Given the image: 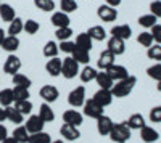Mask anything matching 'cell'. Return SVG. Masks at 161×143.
<instances>
[{
	"label": "cell",
	"instance_id": "cell-1",
	"mask_svg": "<svg viewBox=\"0 0 161 143\" xmlns=\"http://www.w3.org/2000/svg\"><path fill=\"white\" fill-rule=\"evenodd\" d=\"M136 84H137V77L136 76H127L126 79L118 81L111 87V93L116 98H124V97H127L132 92V88L136 87Z\"/></svg>",
	"mask_w": 161,
	"mask_h": 143
},
{
	"label": "cell",
	"instance_id": "cell-2",
	"mask_svg": "<svg viewBox=\"0 0 161 143\" xmlns=\"http://www.w3.org/2000/svg\"><path fill=\"white\" fill-rule=\"evenodd\" d=\"M110 138L116 143H126L130 138V129L126 122L113 124V129L110 132Z\"/></svg>",
	"mask_w": 161,
	"mask_h": 143
},
{
	"label": "cell",
	"instance_id": "cell-3",
	"mask_svg": "<svg viewBox=\"0 0 161 143\" xmlns=\"http://www.w3.org/2000/svg\"><path fill=\"white\" fill-rule=\"evenodd\" d=\"M79 72V63L73 56H66L61 63V76L64 79H74Z\"/></svg>",
	"mask_w": 161,
	"mask_h": 143
},
{
	"label": "cell",
	"instance_id": "cell-4",
	"mask_svg": "<svg viewBox=\"0 0 161 143\" xmlns=\"http://www.w3.org/2000/svg\"><path fill=\"white\" fill-rule=\"evenodd\" d=\"M68 103L76 109L84 106V103H86V87L79 85V87L73 88L69 92V95H68Z\"/></svg>",
	"mask_w": 161,
	"mask_h": 143
},
{
	"label": "cell",
	"instance_id": "cell-5",
	"mask_svg": "<svg viewBox=\"0 0 161 143\" xmlns=\"http://www.w3.org/2000/svg\"><path fill=\"white\" fill-rule=\"evenodd\" d=\"M84 114L87 118H92V119H98L100 116H103V106H100L95 100H86L84 103Z\"/></svg>",
	"mask_w": 161,
	"mask_h": 143
},
{
	"label": "cell",
	"instance_id": "cell-6",
	"mask_svg": "<svg viewBox=\"0 0 161 143\" xmlns=\"http://www.w3.org/2000/svg\"><path fill=\"white\" fill-rule=\"evenodd\" d=\"M97 15L103 23H113L118 19V10L110 5H100L97 10Z\"/></svg>",
	"mask_w": 161,
	"mask_h": 143
},
{
	"label": "cell",
	"instance_id": "cell-7",
	"mask_svg": "<svg viewBox=\"0 0 161 143\" xmlns=\"http://www.w3.org/2000/svg\"><path fill=\"white\" fill-rule=\"evenodd\" d=\"M63 121H64V124H71V125L79 127L80 124L84 122V116H82V113H79L76 108H71V109H66L63 113Z\"/></svg>",
	"mask_w": 161,
	"mask_h": 143
},
{
	"label": "cell",
	"instance_id": "cell-8",
	"mask_svg": "<svg viewBox=\"0 0 161 143\" xmlns=\"http://www.w3.org/2000/svg\"><path fill=\"white\" fill-rule=\"evenodd\" d=\"M39 95L45 103H53V101L58 100L60 92H58V88L55 85H44L42 88L39 90Z\"/></svg>",
	"mask_w": 161,
	"mask_h": 143
},
{
	"label": "cell",
	"instance_id": "cell-9",
	"mask_svg": "<svg viewBox=\"0 0 161 143\" xmlns=\"http://www.w3.org/2000/svg\"><path fill=\"white\" fill-rule=\"evenodd\" d=\"M44 125H45V122L40 119V116L39 114H32V116H29V119L26 121V129H28V132L29 134H37V132H42L44 130Z\"/></svg>",
	"mask_w": 161,
	"mask_h": 143
},
{
	"label": "cell",
	"instance_id": "cell-10",
	"mask_svg": "<svg viewBox=\"0 0 161 143\" xmlns=\"http://www.w3.org/2000/svg\"><path fill=\"white\" fill-rule=\"evenodd\" d=\"M21 69V60L16 56V55H10L7 60H5V64H3V71L10 76H15L18 71Z\"/></svg>",
	"mask_w": 161,
	"mask_h": 143
},
{
	"label": "cell",
	"instance_id": "cell-11",
	"mask_svg": "<svg viewBox=\"0 0 161 143\" xmlns=\"http://www.w3.org/2000/svg\"><path fill=\"white\" fill-rule=\"evenodd\" d=\"M113 93H111V90H105V88H100L98 92H95V95H93L92 100H95L100 106H110L111 103H113Z\"/></svg>",
	"mask_w": 161,
	"mask_h": 143
},
{
	"label": "cell",
	"instance_id": "cell-12",
	"mask_svg": "<svg viewBox=\"0 0 161 143\" xmlns=\"http://www.w3.org/2000/svg\"><path fill=\"white\" fill-rule=\"evenodd\" d=\"M114 55L111 53V51L106 48V50H103L102 53H100V56H98V60H97V66L102 69V71H106L111 64H114Z\"/></svg>",
	"mask_w": 161,
	"mask_h": 143
},
{
	"label": "cell",
	"instance_id": "cell-13",
	"mask_svg": "<svg viewBox=\"0 0 161 143\" xmlns=\"http://www.w3.org/2000/svg\"><path fill=\"white\" fill-rule=\"evenodd\" d=\"M60 134L64 140H68V141H74L80 137L79 129L76 125H71V124H63L61 129H60Z\"/></svg>",
	"mask_w": 161,
	"mask_h": 143
},
{
	"label": "cell",
	"instance_id": "cell-14",
	"mask_svg": "<svg viewBox=\"0 0 161 143\" xmlns=\"http://www.w3.org/2000/svg\"><path fill=\"white\" fill-rule=\"evenodd\" d=\"M106 72H108V76L111 77L114 82L123 81V79H126V77L129 76L127 69H126L124 66H121V64H111V66L106 69Z\"/></svg>",
	"mask_w": 161,
	"mask_h": 143
},
{
	"label": "cell",
	"instance_id": "cell-15",
	"mask_svg": "<svg viewBox=\"0 0 161 143\" xmlns=\"http://www.w3.org/2000/svg\"><path fill=\"white\" fill-rule=\"evenodd\" d=\"M108 50L111 51V53H113L114 56L123 55L124 51H126V44H124L123 39H119V37H113V35H111V39L108 40Z\"/></svg>",
	"mask_w": 161,
	"mask_h": 143
},
{
	"label": "cell",
	"instance_id": "cell-16",
	"mask_svg": "<svg viewBox=\"0 0 161 143\" xmlns=\"http://www.w3.org/2000/svg\"><path fill=\"white\" fill-rule=\"evenodd\" d=\"M111 129H113V121L108 118V116H100V118L97 119V130L100 135H110L111 132Z\"/></svg>",
	"mask_w": 161,
	"mask_h": 143
},
{
	"label": "cell",
	"instance_id": "cell-17",
	"mask_svg": "<svg viewBox=\"0 0 161 143\" xmlns=\"http://www.w3.org/2000/svg\"><path fill=\"white\" fill-rule=\"evenodd\" d=\"M52 24L55 26V28L58 29V28H68L69 26V23H71V19H69V16H68V13H63V11H55L52 15Z\"/></svg>",
	"mask_w": 161,
	"mask_h": 143
},
{
	"label": "cell",
	"instance_id": "cell-18",
	"mask_svg": "<svg viewBox=\"0 0 161 143\" xmlns=\"http://www.w3.org/2000/svg\"><path fill=\"white\" fill-rule=\"evenodd\" d=\"M61 63H63V60H60L58 56L50 58V60L47 61V64H45V71H47L52 77L60 76V74H61Z\"/></svg>",
	"mask_w": 161,
	"mask_h": 143
},
{
	"label": "cell",
	"instance_id": "cell-19",
	"mask_svg": "<svg viewBox=\"0 0 161 143\" xmlns=\"http://www.w3.org/2000/svg\"><path fill=\"white\" fill-rule=\"evenodd\" d=\"M111 35L119 37V39H123V40H127L132 35V29H130L129 24H119V26H114L111 29Z\"/></svg>",
	"mask_w": 161,
	"mask_h": 143
},
{
	"label": "cell",
	"instance_id": "cell-20",
	"mask_svg": "<svg viewBox=\"0 0 161 143\" xmlns=\"http://www.w3.org/2000/svg\"><path fill=\"white\" fill-rule=\"evenodd\" d=\"M140 138H142L145 143H153V141H156V140L159 138V134L155 130L153 127L143 125V127L140 129Z\"/></svg>",
	"mask_w": 161,
	"mask_h": 143
},
{
	"label": "cell",
	"instance_id": "cell-21",
	"mask_svg": "<svg viewBox=\"0 0 161 143\" xmlns=\"http://www.w3.org/2000/svg\"><path fill=\"white\" fill-rule=\"evenodd\" d=\"M95 82L100 85V88H105V90H111V87L114 85V81L108 76V72H106V71H100V72H97Z\"/></svg>",
	"mask_w": 161,
	"mask_h": 143
},
{
	"label": "cell",
	"instance_id": "cell-22",
	"mask_svg": "<svg viewBox=\"0 0 161 143\" xmlns=\"http://www.w3.org/2000/svg\"><path fill=\"white\" fill-rule=\"evenodd\" d=\"M74 44H76L77 48H82V50L90 51V50H92V44H93V40L90 39V35H89L87 32H80V34H77Z\"/></svg>",
	"mask_w": 161,
	"mask_h": 143
},
{
	"label": "cell",
	"instance_id": "cell-23",
	"mask_svg": "<svg viewBox=\"0 0 161 143\" xmlns=\"http://www.w3.org/2000/svg\"><path fill=\"white\" fill-rule=\"evenodd\" d=\"M2 48L5 51H8V53H15V51L19 48V39H18V35H7L3 44H2Z\"/></svg>",
	"mask_w": 161,
	"mask_h": 143
},
{
	"label": "cell",
	"instance_id": "cell-24",
	"mask_svg": "<svg viewBox=\"0 0 161 143\" xmlns=\"http://www.w3.org/2000/svg\"><path fill=\"white\" fill-rule=\"evenodd\" d=\"M0 18H2L5 23H11L13 19L16 18V11L11 5L8 3H2L0 5Z\"/></svg>",
	"mask_w": 161,
	"mask_h": 143
},
{
	"label": "cell",
	"instance_id": "cell-25",
	"mask_svg": "<svg viewBox=\"0 0 161 143\" xmlns=\"http://www.w3.org/2000/svg\"><path fill=\"white\" fill-rule=\"evenodd\" d=\"M39 116H40V119H42L44 122L55 121V113H53V109H52V106L48 105V103H42V105H40Z\"/></svg>",
	"mask_w": 161,
	"mask_h": 143
},
{
	"label": "cell",
	"instance_id": "cell-26",
	"mask_svg": "<svg viewBox=\"0 0 161 143\" xmlns=\"http://www.w3.org/2000/svg\"><path fill=\"white\" fill-rule=\"evenodd\" d=\"M5 113H7V121H10V122H13V124H23L24 116H23L15 106H7V108H5Z\"/></svg>",
	"mask_w": 161,
	"mask_h": 143
},
{
	"label": "cell",
	"instance_id": "cell-27",
	"mask_svg": "<svg viewBox=\"0 0 161 143\" xmlns=\"http://www.w3.org/2000/svg\"><path fill=\"white\" fill-rule=\"evenodd\" d=\"M15 103V95H13V88H3L0 90V106H11Z\"/></svg>",
	"mask_w": 161,
	"mask_h": 143
},
{
	"label": "cell",
	"instance_id": "cell-28",
	"mask_svg": "<svg viewBox=\"0 0 161 143\" xmlns=\"http://www.w3.org/2000/svg\"><path fill=\"white\" fill-rule=\"evenodd\" d=\"M126 124L129 125L130 130H140V129L145 125V119L142 114H132L130 118L126 121Z\"/></svg>",
	"mask_w": 161,
	"mask_h": 143
},
{
	"label": "cell",
	"instance_id": "cell-29",
	"mask_svg": "<svg viewBox=\"0 0 161 143\" xmlns=\"http://www.w3.org/2000/svg\"><path fill=\"white\" fill-rule=\"evenodd\" d=\"M79 77H80V81H82V82L95 81V77H97V69L92 68V66H89V64H86L84 69L79 71Z\"/></svg>",
	"mask_w": 161,
	"mask_h": 143
},
{
	"label": "cell",
	"instance_id": "cell-30",
	"mask_svg": "<svg viewBox=\"0 0 161 143\" xmlns=\"http://www.w3.org/2000/svg\"><path fill=\"white\" fill-rule=\"evenodd\" d=\"M87 34L90 35L92 40L102 42V40H105V39H106V31L103 29V26H92V28L87 31Z\"/></svg>",
	"mask_w": 161,
	"mask_h": 143
},
{
	"label": "cell",
	"instance_id": "cell-31",
	"mask_svg": "<svg viewBox=\"0 0 161 143\" xmlns=\"http://www.w3.org/2000/svg\"><path fill=\"white\" fill-rule=\"evenodd\" d=\"M71 56L79 63V64H87L89 61H90V53L87 50H82V48H74V51L71 53Z\"/></svg>",
	"mask_w": 161,
	"mask_h": 143
},
{
	"label": "cell",
	"instance_id": "cell-32",
	"mask_svg": "<svg viewBox=\"0 0 161 143\" xmlns=\"http://www.w3.org/2000/svg\"><path fill=\"white\" fill-rule=\"evenodd\" d=\"M23 29H24V21L18 16L11 23H8V35H18Z\"/></svg>",
	"mask_w": 161,
	"mask_h": 143
},
{
	"label": "cell",
	"instance_id": "cell-33",
	"mask_svg": "<svg viewBox=\"0 0 161 143\" xmlns=\"http://www.w3.org/2000/svg\"><path fill=\"white\" fill-rule=\"evenodd\" d=\"M29 132H28V129H26L24 125H19L15 129V132H13V138H15L18 143H28L29 140Z\"/></svg>",
	"mask_w": 161,
	"mask_h": 143
},
{
	"label": "cell",
	"instance_id": "cell-34",
	"mask_svg": "<svg viewBox=\"0 0 161 143\" xmlns=\"http://www.w3.org/2000/svg\"><path fill=\"white\" fill-rule=\"evenodd\" d=\"M58 51H60V47L53 42V40H48L45 45H44V56L45 58H55L58 55Z\"/></svg>",
	"mask_w": 161,
	"mask_h": 143
},
{
	"label": "cell",
	"instance_id": "cell-35",
	"mask_svg": "<svg viewBox=\"0 0 161 143\" xmlns=\"http://www.w3.org/2000/svg\"><path fill=\"white\" fill-rule=\"evenodd\" d=\"M13 85H18V87H26L29 88L32 85V81L29 79L28 76H24L21 72H16L15 76H13Z\"/></svg>",
	"mask_w": 161,
	"mask_h": 143
},
{
	"label": "cell",
	"instance_id": "cell-36",
	"mask_svg": "<svg viewBox=\"0 0 161 143\" xmlns=\"http://www.w3.org/2000/svg\"><path fill=\"white\" fill-rule=\"evenodd\" d=\"M50 141H52V137L44 130L37 132V134H31L28 140V143H50Z\"/></svg>",
	"mask_w": 161,
	"mask_h": 143
},
{
	"label": "cell",
	"instance_id": "cell-37",
	"mask_svg": "<svg viewBox=\"0 0 161 143\" xmlns=\"http://www.w3.org/2000/svg\"><path fill=\"white\" fill-rule=\"evenodd\" d=\"M13 95H15V101L29 100V97H31L29 88H26V87H18V85L13 87Z\"/></svg>",
	"mask_w": 161,
	"mask_h": 143
},
{
	"label": "cell",
	"instance_id": "cell-38",
	"mask_svg": "<svg viewBox=\"0 0 161 143\" xmlns=\"http://www.w3.org/2000/svg\"><path fill=\"white\" fill-rule=\"evenodd\" d=\"M34 5H36V8L42 10L45 13H52L55 10V2L53 0H34Z\"/></svg>",
	"mask_w": 161,
	"mask_h": 143
},
{
	"label": "cell",
	"instance_id": "cell-39",
	"mask_svg": "<svg viewBox=\"0 0 161 143\" xmlns=\"http://www.w3.org/2000/svg\"><path fill=\"white\" fill-rule=\"evenodd\" d=\"M15 108L24 116V114H31L32 113V103L29 100H23V101H15Z\"/></svg>",
	"mask_w": 161,
	"mask_h": 143
},
{
	"label": "cell",
	"instance_id": "cell-40",
	"mask_svg": "<svg viewBox=\"0 0 161 143\" xmlns=\"http://www.w3.org/2000/svg\"><path fill=\"white\" fill-rule=\"evenodd\" d=\"M156 16L155 15H152V13H150V15H143V16H140L139 18V24L142 26V28H153V26L156 24Z\"/></svg>",
	"mask_w": 161,
	"mask_h": 143
},
{
	"label": "cell",
	"instance_id": "cell-41",
	"mask_svg": "<svg viewBox=\"0 0 161 143\" xmlns=\"http://www.w3.org/2000/svg\"><path fill=\"white\" fill-rule=\"evenodd\" d=\"M71 35H73V29L69 28H58L57 31H55V37L58 39L60 42H63V40H69L71 39Z\"/></svg>",
	"mask_w": 161,
	"mask_h": 143
},
{
	"label": "cell",
	"instance_id": "cell-42",
	"mask_svg": "<svg viewBox=\"0 0 161 143\" xmlns=\"http://www.w3.org/2000/svg\"><path fill=\"white\" fill-rule=\"evenodd\" d=\"M39 29H40V24H39L36 19H26V21H24V29H23V31H26V34L32 35V34H36Z\"/></svg>",
	"mask_w": 161,
	"mask_h": 143
},
{
	"label": "cell",
	"instance_id": "cell-43",
	"mask_svg": "<svg viewBox=\"0 0 161 143\" xmlns=\"http://www.w3.org/2000/svg\"><path fill=\"white\" fill-rule=\"evenodd\" d=\"M137 42L142 45V47H147V48H150L153 45V37L150 32H140L139 37H137Z\"/></svg>",
	"mask_w": 161,
	"mask_h": 143
},
{
	"label": "cell",
	"instance_id": "cell-44",
	"mask_svg": "<svg viewBox=\"0 0 161 143\" xmlns=\"http://www.w3.org/2000/svg\"><path fill=\"white\" fill-rule=\"evenodd\" d=\"M60 8H61V11L63 13H73V11H76V8H77V3H76V0H61L60 2Z\"/></svg>",
	"mask_w": 161,
	"mask_h": 143
},
{
	"label": "cell",
	"instance_id": "cell-45",
	"mask_svg": "<svg viewBox=\"0 0 161 143\" xmlns=\"http://www.w3.org/2000/svg\"><path fill=\"white\" fill-rule=\"evenodd\" d=\"M147 74H148V77H152V79L158 82L161 79V63H155L153 66H150L147 69Z\"/></svg>",
	"mask_w": 161,
	"mask_h": 143
},
{
	"label": "cell",
	"instance_id": "cell-46",
	"mask_svg": "<svg viewBox=\"0 0 161 143\" xmlns=\"http://www.w3.org/2000/svg\"><path fill=\"white\" fill-rule=\"evenodd\" d=\"M147 55H148V58L150 60H156L158 63H161V45L158 44V45H152L150 48H148V51H147Z\"/></svg>",
	"mask_w": 161,
	"mask_h": 143
},
{
	"label": "cell",
	"instance_id": "cell-47",
	"mask_svg": "<svg viewBox=\"0 0 161 143\" xmlns=\"http://www.w3.org/2000/svg\"><path fill=\"white\" fill-rule=\"evenodd\" d=\"M60 51H63V53H68V55H71L73 51H74V48H76V44L74 42H71V40H63V42H60Z\"/></svg>",
	"mask_w": 161,
	"mask_h": 143
},
{
	"label": "cell",
	"instance_id": "cell-48",
	"mask_svg": "<svg viewBox=\"0 0 161 143\" xmlns=\"http://www.w3.org/2000/svg\"><path fill=\"white\" fill-rule=\"evenodd\" d=\"M150 121H152L153 124L161 122V106L152 108V111H150Z\"/></svg>",
	"mask_w": 161,
	"mask_h": 143
},
{
	"label": "cell",
	"instance_id": "cell-49",
	"mask_svg": "<svg viewBox=\"0 0 161 143\" xmlns=\"http://www.w3.org/2000/svg\"><path fill=\"white\" fill-rule=\"evenodd\" d=\"M150 11L156 18H161V0H155L150 3Z\"/></svg>",
	"mask_w": 161,
	"mask_h": 143
},
{
	"label": "cell",
	"instance_id": "cell-50",
	"mask_svg": "<svg viewBox=\"0 0 161 143\" xmlns=\"http://www.w3.org/2000/svg\"><path fill=\"white\" fill-rule=\"evenodd\" d=\"M152 37H153V40L156 42V44H161V24H155L153 28H152Z\"/></svg>",
	"mask_w": 161,
	"mask_h": 143
},
{
	"label": "cell",
	"instance_id": "cell-51",
	"mask_svg": "<svg viewBox=\"0 0 161 143\" xmlns=\"http://www.w3.org/2000/svg\"><path fill=\"white\" fill-rule=\"evenodd\" d=\"M7 137H8V130H7V127H5L3 124H0V143H2Z\"/></svg>",
	"mask_w": 161,
	"mask_h": 143
},
{
	"label": "cell",
	"instance_id": "cell-52",
	"mask_svg": "<svg viewBox=\"0 0 161 143\" xmlns=\"http://www.w3.org/2000/svg\"><path fill=\"white\" fill-rule=\"evenodd\" d=\"M3 121H7V113L3 106H0V122H3Z\"/></svg>",
	"mask_w": 161,
	"mask_h": 143
},
{
	"label": "cell",
	"instance_id": "cell-53",
	"mask_svg": "<svg viewBox=\"0 0 161 143\" xmlns=\"http://www.w3.org/2000/svg\"><path fill=\"white\" fill-rule=\"evenodd\" d=\"M106 5H110V7H118V5H121V0H106Z\"/></svg>",
	"mask_w": 161,
	"mask_h": 143
},
{
	"label": "cell",
	"instance_id": "cell-54",
	"mask_svg": "<svg viewBox=\"0 0 161 143\" xmlns=\"http://www.w3.org/2000/svg\"><path fill=\"white\" fill-rule=\"evenodd\" d=\"M5 31L3 29H0V47H2V44H3V40H5Z\"/></svg>",
	"mask_w": 161,
	"mask_h": 143
},
{
	"label": "cell",
	"instance_id": "cell-55",
	"mask_svg": "<svg viewBox=\"0 0 161 143\" xmlns=\"http://www.w3.org/2000/svg\"><path fill=\"white\" fill-rule=\"evenodd\" d=\"M2 143H18V141H16L15 138H13V137H7V138L2 141Z\"/></svg>",
	"mask_w": 161,
	"mask_h": 143
},
{
	"label": "cell",
	"instance_id": "cell-56",
	"mask_svg": "<svg viewBox=\"0 0 161 143\" xmlns=\"http://www.w3.org/2000/svg\"><path fill=\"white\" fill-rule=\"evenodd\" d=\"M156 88H158V92H161V79L158 81V85H156Z\"/></svg>",
	"mask_w": 161,
	"mask_h": 143
},
{
	"label": "cell",
	"instance_id": "cell-57",
	"mask_svg": "<svg viewBox=\"0 0 161 143\" xmlns=\"http://www.w3.org/2000/svg\"><path fill=\"white\" fill-rule=\"evenodd\" d=\"M50 143H63V140H53V141H50Z\"/></svg>",
	"mask_w": 161,
	"mask_h": 143
},
{
	"label": "cell",
	"instance_id": "cell-58",
	"mask_svg": "<svg viewBox=\"0 0 161 143\" xmlns=\"http://www.w3.org/2000/svg\"><path fill=\"white\" fill-rule=\"evenodd\" d=\"M0 5H2V3H0Z\"/></svg>",
	"mask_w": 161,
	"mask_h": 143
}]
</instances>
